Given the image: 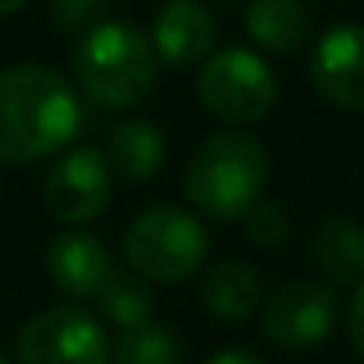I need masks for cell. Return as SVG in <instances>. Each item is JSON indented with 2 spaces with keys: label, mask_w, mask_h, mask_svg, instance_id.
Returning <instances> with one entry per match:
<instances>
[{
  "label": "cell",
  "mask_w": 364,
  "mask_h": 364,
  "mask_svg": "<svg viewBox=\"0 0 364 364\" xmlns=\"http://www.w3.org/2000/svg\"><path fill=\"white\" fill-rule=\"evenodd\" d=\"M82 129V107L65 75L43 65L0 72V161L29 164L65 150Z\"/></svg>",
  "instance_id": "1"
},
{
  "label": "cell",
  "mask_w": 364,
  "mask_h": 364,
  "mask_svg": "<svg viewBox=\"0 0 364 364\" xmlns=\"http://www.w3.org/2000/svg\"><path fill=\"white\" fill-rule=\"evenodd\" d=\"M268 150L247 132H222L200 143L186 168V197L197 211L218 222H243V215L264 197Z\"/></svg>",
  "instance_id": "2"
},
{
  "label": "cell",
  "mask_w": 364,
  "mask_h": 364,
  "mask_svg": "<svg viewBox=\"0 0 364 364\" xmlns=\"http://www.w3.org/2000/svg\"><path fill=\"white\" fill-rule=\"evenodd\" d=\"M157 50L146 33L129 22H100L82 33L72 68L79 90L100 107H132L139 104L157 79Z\"/></svg>",
  "instance_id": "3"
},
{
  "label": "cell",
  "mask_w": 364,
  "mask_h": 364,
  "mask_svg": "<svg viewBox=\"0 0 364 364\" xmlns=\"http://www.w3.org/2000/svg\"><path fill=\"white\" fill-rule=\"evenodd\" d=\"M125 261L146 282H182L211 254L208 229L182 208H150L136 215L122 240Z\"/></svg>",
  "instance_id": "4"
},
{
  "label": "cell",
  "mask_w": 364,
  "mask_h": 364,
  "mask_svg": "<svg viewBox=\"0 0 364 364\" xmlns=\"http://www.w3.org/2000/svg\"><path fill=\"white\" fill-rule=\"evenodd\" d=\"M200 100L204 107L232 125H247L257 122L272 111L275 97H279V82L272 65L243 47H229L218 50L204 61L200 79H197Z\"/></svg>",
  "instance_id": "5"
},
{
  "label": "cell",
  "mask_w": 364,
  "mask_h": 364,
  "mask_svg": "<svg viewBox=\"0 0 364 364\" xmlns=\"http://www.w3.org/2000/svg\"><path fill=\"white\" fill-rule=\"evenodd\" d=\"M111 353L104 321L68 304L29 318L15 339L18 364H111Z\"/></svg>",
  "instance_id": "6"
},
{
  "label": "cell",
  "mask_w": 364,
  "mask_h": 364,
  "mask_svg": "<svg viewBox=\"0 0 364 364\" xmlns=\"http://www.w3.org/2000/svg\"><path fill=\"white\" fill-rule=\"evenodd\" d=\"M336 318H339L336 289L314 279H293L264 300V336L286 350L318 346L321 339L332 336Z\"/></svg>",
  "instance_id": "7"
},
{
  "label": "cell",
  "mask_w": 364,
  "mask_h": 364,
  "mask_svg": "<svg viewBox=\"0 0 364 364\" xmlns=\"http://www.w3.org/2000/svg\"><path fill=\"white\" fill-rule=\"evenodd\" d=\"M47 211L65 225H90L111 204V164L100 150H68L47 175Z\"/></svg>",
  "instance_id": "8"
},
{
  "label": "cell",
  "mask_w": 364,
  "mask_h": 364,
  "mask_svg": "<svg viewBox=\"0 0 364 364\" xmlns=\"http://www.w3.org/2000/svg\"><path fill=\"white\" fill-rule=\"evenodd\" d=\"M311 82L336 107L364 111V26H336L314 43Z\"/></svg>",
  "instance_id": "9"
},
{
  "label": "cell",
  "mask_w": 364,
  "mask_h": 364,
  "mask_svg": "<svg viewBox=\"0 0 364 364\" xmlns=\"http://www.w3.org/2000/svg\"><path fill=\"white\" fill-rule=\"evenodd\" d=\"M150 43L168 68H193L215 47V18L200 0H168L154 15Z\"/></svg>",
  "instance_id": "10"
},
{
  "label": "cell",
  "mask_w": 364,
  "mask_h": 364,
  "mask_svg": "<svg viewBox=\"0 0 364 364\" xmlns=\"http://www.w3.org/2000/svg\"><path fill=\"white\" fill-rule=\"evenodd\" d=\"M47 275L65 296H97L104 279L111 275V261L104 243L86 229H65L47 247Z\"/></svg>",
  "instance_id": "11"
},
{
  "label": "cell",
  "mask_w": 364,
  "mask_h": 364,
  "mask_svg": "<svg viewBox=\"0 0 364 364\" xmlns=\"http://www.w3.org/2000/svg\"><path fill=\"white\" fill-rule=\"evenodd\" d=\"M247 33L264 54H296L307 43L311 18L296 0H250L247 8Z\"/></svg>",
  "instance_id": "12"
},
{
  "label": "cell",
  "mask_w": 364,
  "mask_h": 364,
  "mask_svg": "<svg viewBox=\"0 0 364 364\" xmlns=\"http://www.w3.org/2000/svg\"><path fill=\"white\" fill-rule=\"evenodd\" d=\"M204 311L218 321H243L261 307V279L247 261H222L211 268L200 289Z\"/></svg>",
  "instance_id": "13"
},
{
  "label": "cell",
  "mask_w": 364,
  "mask_h": 364,
  "mask_svg": "<svg viewBox=\"0 0 364 364\" xmlns=\"http://www.w3.org/2000/svg\"><path fill=\"white\" fill-rule=\"evenodd\" d=\"M314 261L339 286L364 282V225L353 218H328L314 232Z\"/></svg>",
  "instance_id": "14"
},
{
  "label": "cell",
  "mask_w": 364,
  "mask_h": 364,
  "mask_svg": "<svg viewBox=\"0 0 364 364\" xmlns=\"http://www.w3.org/2000/svg\"><path fill=\"white\" fill-rule=\"evenodd\" d=\"M104 157H107L111 171H118L122 178L143 182L164 161V136L143 118H125L107 132Z\"/></svg>",
  "instance_id": "15"
},
{
  "label": "cell",
  "mask_w": 364,
  "mask_h": 364,
  "mask_svg": "<svg viewBox=\"0 0 364 364\" xmlns=\"http://www.w3.org/2000/svg\"><path fill=\"white\" fill-rule=\"evenodd\" d=\"M93 300H97L100 314L122 332L154 318V293L143 282V275H129V272L111 268V275L104 279V286L97 289Z\"/></svg>",
  "instance_id": "16"
},
{
  "label": "cell",
  "mask_w": 364,
  "mask_h": 364,
  "mask_svg": "<svg viewBox=\"0 0 364 364\" xmlns=\"http://www.w3.org/2000/svg\"><path fill=\"white\" fill-rule=\"evenodd\" d=\"M111 360L114 364H182V346L171 328L157 321H143L118 336Z\"/></svg>",
  "instance_id": "17"
},
{
  "label": "cell",
  "mask_w": 364,
  "mask_h": 364,
  "mask_svg": "<svg viewBox=\"0 0 364 364\" xmlns=\"http://www.w3.org/2000/svg\"><path fill=\"white\" fill-rule=\"evenodd\" d=\"M243 236L257 247H279L289 240V211L279 200L261 197L247 215H243Z\"/></svg>",
  "instance_id": "18"
},
{
  "label": "cell",
  "mask_w": 364,
  "mask_h": 364,
  "mask_svg": "<svg viewBox=\"0 0 364 364\" xmlns=\"http://www.w3.org/2000/svg\"><path fill=\"white\" fill-rule=\"evenodd\" d=\"M111 0H50V18L65 33H90L107 22Z\"/></svg>",
  "instance_id": "19"
},
{
  "label": "cell",
  "mask_w": 364,
  "mask_h": 364,
  "mask_svg": "<svg viewBox=\"0 0 364 364\" xmlns=\"http://www.w3.org/2000/svg\"><path fill=\"white\" fill-rule=\"evenodd\" d=\"M350 339H353V350L364 357V282L357 286L353 304H350Z\"/></svg>",
  "instance_id": "20"
},
{
  "label": "cell",
  "mask_w": 364,
  "mask_h": 364,
  "mask_svg": "<svg viewBox=\"0 0 364 364\" xmlns=\"http://www.w3.org/2000/svg\"><path fill=\"white\" fill-rule=\"evenodd\" d=\"M208 364H264L257 353H250V350H222V353H215Z\"/></svg>",
  "instance_id": "21"
},
{
  "label": "cell",
  "mask_w": 364,
  "mask_h": 364,
  "mask_svg": "<svg viewBox=\"0 0 364 364\" xmlns=\"http://www.w3.org/2000/svg\"><path fill=\"white\" fill-rule=\"evenodd\" d=\"M29 4V0H0V15H15Z\"/></svg>",
  "instance_id": "22"
},
{
  "label": "cell",
  "mask_w": 364,
  "mask_h": 364,
  "mask_svg": "<svg viewBox=\"0 0 364 364\" xmlns=\"http://www.w3.org/2000/svg\"><path fill=\"white\" fill-rule=\"evenodd\" d=\"M0 364H8V357H4V353H0Z\"/></svg>",
  "instance_id": "23"
}]
</instances>
